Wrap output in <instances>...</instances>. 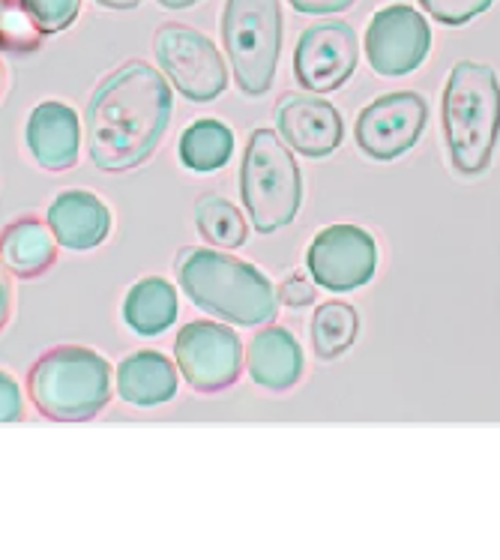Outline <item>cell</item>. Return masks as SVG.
Segmentation results:
<instances>
[{
    "label": "cell",
    "mask_w": 500,
    "mask_h": 560,
    "mask_svg": "<svg viewBox=\"0 0 500 560\" xmlns=\"http://www.w3.org/2000/svg\"><path fill=\"white\" fill-rule=\"evenodd\" d=\"M429 22L408 3L381 7L365 31V58L381 79H402L417 72L429 58Z\"/></svg>",
    "instance_id": "10"
},
{
    "label": "cell",
    "mask_w": 500,
    "mask_h": 560,
    "mask_svg": "<svg viewBox=\"0 0 500 560\" xmlns=\"http://www.w3.org/2000/svg\"><path fill=\"white\" fill-rule=\"evenodd\" d=\"M0 393H3V408H0V420L3 423H15L22 417V396H19V387L10 375L0 377Z\"/></svg>",
    "instance_id": "27"
},
{
    "label": "cell",
    "mask_w": 500,
    "mask_h": 560,
    "mask_svg": "<svg viewBox=\"0 0 500 560\" xmlns=\"http://www.w3.org/2000/svg\"><path fill=\"white\" fill-rule=\"evenodd\" d=\"M357 330H360L357 310L341 300H330V303L318 306L315 318H312V348L321 360H336L351 348Z\"/></svg>",
    "instance_id": "22"
},
{
    "label": "cell",
    "mask_w": 500,
    "mask_h": 560,
    "mask_svg": "<svg viewBox=\"0 0 500 560\" xmlns=\"http://www.w3.org/2000/svg\"><path fill=\"white\" fill-rule=\"evenodd\" d=\"M222 43L240 91L246 96H264L274 88L282 55L279 0H225Z\"/></svg>",
    "instance_id": "6"
},
{
    "label": "cell",
    "mask_w": 500,
    "mask_h": 560,
    "mask_svg": "<svg viewBox=\"0 0 500 560\" xmlns=\"http://www.w3.org/2000/svg\"><path fill=\"white\" fill-rule=\"evenodd\" d=\"M296 12L303 15H333V12H341L353 7L357 0H288Z\"/></svg>",
    "instance_id": "28"
},
{
    "label": "cell",
    "mask_w": 500,
    "mask_h": 560,
    "mask_svg": "<svg viewBox=\"0 0 500 560\" xmlns=\"http://www.w3.org/2000/svg\"><path fill=\"white\" fill-rule=\"evenodd\" d=\"M153 51L165 79L189 103H213L228 88V69L219 48L189 24H160L153 36Z\"/></svg>",
    "instance_id": "7"
},
{
    "label": "cell",
    "mask_w": 500,
    "mask_h": 560,
    "mask_svg": "<svg viewBox=\"0 0 500 560\" xmlns=\"http://www.w3.org/2000/svg\"><path fill=\"white\" fill-rule=\"evenodd\" d=\"M495 0H420V7L434 22L450 24V27H458V24H467L470 19H477L482 12L489 10Z\"/></svg>",
    "instance_id": "25"
},
{
    "label": "cell",
    "mask_w": 500,
    "mask_h": 560,
    "mask_svg": "<svg viewBox=\"0 0 500 560\" xmlns=\"http://www.w3.org/2000/svg\"><path fill=\"white\" fill-rule=\"evenodd\" d=\"M279 300L284 306H294V310H303L309 303H315V285L309 282L306 276H288L282 285H279Z\"/></svg>",
    "instance_id": "26"
},
{
    "label": "cell",
    "mask_w": 500,
    "mask_h": 560,
    "mask_svg": "<svg viewBox=\"0 0 500 560\" xmlns=\"http://www.w3.org/2000/svg\"><path fill=\"white\" fill-rule=\"evenodd\" d=\"M446 150L458 174L477 177L491 165L500 138V79L477 60H458L441 103Z\"/></svg>",
    "instance_id": "3"
},
{
    "label": "cell",
    "mask_w": 500,
    "mask_h": 560,
    "mask_svg": "<svg viewBox=\"0 0 500 560\" xmlns=\"http://www.w3.org/2000/svg\"><path fill=\"white\" fill-rule=\"evenodd\" d=\"M177 279L186 298L213 318L237 327H261L279 315L274 282L252 264L219 249H186L177 258Z\"/></svg>",
    "instance_id": "2"
},
{
    "label": "cell",
    "mask_w": 500,
    "mask_h": 560,
    "mask_svg": "<svg viewBox=\"0 0 500 560\" xmlns=\"http://www.w3.org/2000/svg\"><path fill=\"white\" fill-rule=\"evenodd\" d=\"M195 229L205 237L207 246L228 252L240 249L249 237V225H246L243 213L231 201L213 192L201 195L195 201Z\"/></svg>",
    "instance_id": "21"
},
{
    "label": "cell",
    "mask_w": 500,
    "mask_h": 560,
    "mask_svg": "<svg viewBox=\"0 0 500 560\" xmlns=\"http://www.w3.org/2000/svg\"><path fill=\"white\" fill-rule=\"evenodd\" d=\"M181 375L195 393H222L243 372V342L228 324L193 320L174 342Z\"/></svg>",
    "instance_id": "8"
},
{
    "label": "cell",
    "mask_w": 500,
    "mask_h": 560,
    "mask_svg": "<svg viewBox=\"0 0 500 560\" xmlns=\"http://www.w3.org/2000/svg\"><path fill=\"white\" fill-rule=\"evenodd\" d=\"M126 327L138 336H160L177 320V291L160 276H148L129 288L124 300Z\"/></svg>",
    "instance_id": "19"
},
{
    "label": "cell",
    "mask_w": 500,
    "mask_h": 560,
    "mask_svg": "<svg viewBox=\"0 0 500 560\" xmlns=\"http://www.w3.org/2000/svg\"><path fill=\"white\" fill-rule=\"evenodd\" d=\"M48 225L69 252H91L112 234V210L84 189H67L48 207Z\"/></svg>",
    "instance_id": "15"
},
{
    "label": "cell",
    "mask_w": 500,
    "mask_h": 560,
    "mask_svg": "<svg viewBox=\"0 0 500 560\" xmlns=\"http://www.w3.org/2000/svg\"><path fill=\"white\" fill-rule=\"evenodd\" d=\"M3 31H0V43L7 55H34L39 43H43V31L31 15V10L24 7V0H3Z\"/></svg>",
    "instance_id": "23"
},
{
    "label": "cell",
    "mask_w": 500,
    "mask_h": 560,
    "mask_svg": "<svg viewBox=\"0 0 500 560\" xmlns=\"http://www.w3.org/2000/svg\"><path fill=\"white\" fill-rule=\"evenodd\" d=\"M309 276L333 294L357 291L375 279L377 243L360 225H327L315 234L306 252Z\"/></svg>",
    "instance_id": "9"
},
{
    "label": "cell",
    "mask_w": 500,
    "mask_h": 560,
    "mask_svg": "<svg viewBox=\"0 0 500 560\" xmlns=\"http://www.w3.org/2000/svg\"><path fill=\"white\" fill-rule=\"evenodd\" d=\"M240 192L258 234L291 225L303 205V174L274 129H255L240 165Z\"/></svg>",
    "instance_id": "5"
},
{
    "label": "cell",
    "mask_w": 500,
    "mask_h": 560,
    "mask_svg": "<svg viewBox=\"0 0 500 560\" xmlns=\"http://www.w3.org/2000/svg\"><path fill=\"white\" fill-rule=\"evenodd\" d=\"M174 96L165 75L129 60L100 81L88 103V150L100 172H132L153 156L171 124Z\"/></svg>",
    "instance_id": "1"
},
{
    "label": "cell",
    "mask_w": 500,
    "mask_h": 560,
    "mask_svg": "<svg viewBox=\"0 0 500 560\" xmlns=\"http://www.w3.org/2000/svg\"><path fill=\"white\" fill-rule=\"evenodd\" d=\"M57 234L48 222L19 219L3 229V264L19 279H36L55 264Z\"/></svg>",
    "instance_id": "18"
},
{
    "label": "cell",
    "mask_w": 500,
    "mask_h": 560,
    "mask_svg": "<svg viewBox=\"0 0 500 560\" xmlns=\"http://www.w3.org/2000/svg\"><path fill=\"white\" fill-rule=\"evenodd\" d=\"M24 7L31 10L43 34L55 36L79 19L81 0H24Z\"/></svg>",
    "instance_id": "24"
},
{
    "label": "cell",
    "mask_w": 500,
    "mask_h": 560,
    "mask_svg": "<svg viewBox=\"0 0 500 560\" xmlns=\"http://www.w3.org/2000/svg\"><path fill=\"white\" fill-rule=\"evenodd\" d=\"M24 141L39 168L46 172H69L79 162L81 129L75 108L57 100L39 103L27 117Z\"/></svg>",
    "instance_id": "14"
},
{
    "label": "cell",
    "mask_w": 500,
    "mask_h": 560,
    "mask_svg": "<svg viewBox=\"0 0 500 560\" xmlns=\"http://www.w3.org/2000/svg\"><path fill=\"white\" fill-rule=\"evenodd\" d=\"M276 129L291 144V150L309 160L333 156L345 138V124L336 105L303 93L282 96V103L276 105Z\"/></svg>",
    "instance_id": "13"
},
{
    "label": "cell",
    "mask_w": 500,
    "mask_h": 560,
    "mask_svg": "<svg viewBox=\"0 0 500 560\" xmlns=\"http://www.w3.org/2000/svg\"><path fill=\"white\" fill-rule=\"evenodd\" d=\"M160 7H165V10H189V7H195L198 0H156Z\"/></svg>",
    "instance_id": "30"
},
{
    "label": "cell",
    "mask_w": 500,
    "mask_h": 560,
    "mask_svg": "<svg viewBox=\"0 0 500 560\" xmlns=\"http://www.w3.org/2000/svg\"><path fill=\"white\" fill-rule=\"evenodd\" d=\"M360 60V39L348 22L306 27L294 48V79L312 93H330L348 84Z\"/></svg>",
    "instance_id": "12"
},
{
    "label": "cell",
    "mask_w": 500,
    "mask_h": 560,
    "mask_svg": "<svg viewBox=\"0 0 500 560\" xmlns=\"http://www.w3.org/2000/svg\"><path fill=\"white\" fill-rule=\"evenodd\" d=\"M426 124H429L426 100L414 91H398L377 96L375 103L365 105L353 126V138L369 160L393 162L420 141Z\"/></svg>",
    "instance_id": "11"
},
{
    "label": "cell",
    "mask_w": 500,
    "mask_h": 560,
    "mask_svg": "<svg viewBox=\"0 0 500 560\" xmlns=\"http://www.w3.org/2000/svg\"><path fill=\"white\" fill-rule=\"evenodd\" d=\"M183 168L195 174H213L225 168L234 156V132L222 120L201 117L183 129L181 144H177Z\"/></svg>",
    "instance_id": "20"
},
{
    "label": "cell",
    "mask_w": 500,
    "mask_h": 560,
    "mask_svg": "<svg viewBox=\"0 0 500 560\" xmlns=\"http://www.w3.org/2000/svg\"><path fill=\"white\" fill-rule=\"evenodd\" d=\"M36 411L55 423L93 420L112 401V369L91 348L60 345L39 357L27 372Z\"/></svg>",
    "instance_id": "4"
},
{
    "label": "cell",
    "mask_w": 500,
    "mask_h": 560,
    "mask_svg": "<svg viewBox=\"0 0 500 560\" xmlns=\"http://www.w3.org/2000/svg\"><path fill=\"white\" fill-rule=\"evenodd\" d=\"M105 10H136L141 0H96Z\"/></svg>",
    "instance_id": "29"
},
{
    "label": "cell",
    "mask_w": 500,
    "mask_h": 560,
    "mask_svg": "<svg viewBox=\"0 0 500 560\" xmlns=\"http://www.w3.org/2000/svg\"><path fill=\"white\" fill-rule=\"evenodd\" d=\"M246 369L261 389L284 393L303 377V351L284 327H264L246 348Z\"/></svg>",
    "instance_id": "16"
},
{
    "label": "cell",
    "mask_w": 500,
    "mask_h": 560,
    "mask_svg": "<svg viewBox=\"0 0 500 560\" xmlns=\"http://www.w3.org/2000/svg\"><path fill=\"white\" fill-rule=\"evenodd\" d=\"M117 396L136 408H156L177 396V366L160 351H136L117 366Z\"/></svg>",
    "instance_id": "17"
}]
</instances>
